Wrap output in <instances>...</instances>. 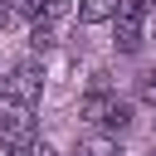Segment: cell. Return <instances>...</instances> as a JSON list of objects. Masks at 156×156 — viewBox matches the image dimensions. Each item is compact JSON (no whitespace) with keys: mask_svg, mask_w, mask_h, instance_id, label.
<instances>
[{"mask_svg":"<svg viewBox=\"0 0 156 156\" xmlns=\"http://www.w3.org/2000/svg\"><path fill=\"white\" fill-rule=\"evenodd\" d=\"M34 132H39L34 107H29V102H15V98H0V146H5V151L34 146Z\"/></svg>","mask_w":156,"mask_h":156,"instance_id":"6da1fadb","label":"cell"},{"mask_svg":"<svg viewBox=\"0 0 156 156\" xmlns=\"http://www.w3.org/2000/svg\"><path fill=\"white\" fill-rule=\"evenodd\" d=\"M78 117L93 122L98 132H127V122H132V102H122L117 93H88V98L78 102Z\"/></svg>","mask_w":156,"mask_h":156,"instance_id":"7a4b0ae2","label":"cell"},{"mask_svg":"<svg viewBox=\"0 0 156 156\" xmlns=\"http://www.w3.org/2000/svg\"><path fill=\"white\" fill-rule=\"evenodd\" d=\"M146 20H151V5H146V0H122V10L112 15V24H117V49H122V54H136V49H141Z\"/></svg>","mask_w":156,"mask_h":156,"instance_id":"3957f363","label":"cell"},{"mask_svg":"<svg viewBox=\"0 0 156 156\" xmlns=\"http://www.w3.org/2000/svg\"><path fill=\"white\" fill-rule=\"evenodd\" d=\"M39 93H44V68L39 63H15L10 68V78H5V88H0V98H15V102H39Z\"/></svg>","mask_w":156,"mask_h":156,"instance_id":"277c9868","label":"cell"},{"mask_svg":"<svg viewBox=\"0 0 156 156\" xmlns=\"http://www.w3.org/2000/svg\"><path fill=\"white\" fill-rule=\"evenodd\" d=\"M20 10H24L34 24H49V20L68 15V0H20Z\"/></svg>","mask_w":156,"mask_h":156,"instance_id":"5b68a950","label":"cell"},{"mask_svg":"<svg viewBox=\"0 0 156 156\" xmlns=\"http://www.w3.org/2000/svg\"><path fill=\"white\" fill-rule=\"evenodd\" d=\"M117 10H122V0H83V5H78V20H83V24H102V20H112Z\"/></svg>","mask_w":156,"mask_h":156,"instance_id":"8992f818","label":"cell"},{"mask_svg":"<svg viewBox=\"0 0 156 156\" xmlns=\"http://www.w3.org/2000/svg\"><path fill=\"white\" fill-rule=\"evenodd\" d=\"M73 156H122V151H117V141H112L107 132H93V136H83V141L73 146Z\"/></svg>","mask_w":156,"mask_h":156,"instance_id":"52a82bcc","label":"cell"},{"mask_svg":"<svg viewBox=\"0 0 156 156\" xmlns=\"http://www.w3.org/2000/svg\"><path fill=\"white\" fill-rule=\"evenodd\" d=\"M29 44H34V49H49V44H54V34H49L44 24H34V34H29Z\"/></svg>","mask_w":156,"mask_h":156,"instance_id":"ba28073f","label":"cell"},{"mask_svg":"<svg viewBox=\"0 0 156 156\" xmlns=\"http://www.w3.org/2000/svg\"><path fill=\"white\" fill-rule=\"evenodd\" d=\"M141 98H151V102H156V73H146V78H141Z\"/></svg>","mask_w":156,"mask_h":156,"instance_id":"9c48e42d","label":"cell"},{"mask_svg":"<svg viewBox=\"0 0 156 156\" xmlns=\"http://www.w3.org/2000/svg\"><path fill=\"white\" fill-rule=\"evenodd\" d=\"M29 156H58V151H54L49 141H34V146H29Z\"/></svg>","mask_w":156,"mask_h":156,"instance_id":"30bf717a","label":"cell"},{"mask_svg":"<svg viewBox=\"0 0 156 156\" xmlns=\"http://www.w3.org/2000/svg\"><path fill=\"white\" fill-rule=\"evenodd\" d=\"M5 24H10V5L0 0V29H5Z\"/></svg>","mask_w":156,"mask_h":156,"instance_id":"8fae6325","label":"cell"},{"mask_svg":"<svg viewBox=\"0 0 156 156\" xmlns=\"http://www.w3.org/2000/svg\"><path fill=\"white\" fill-rule=\"evenodd\" d=\"M10 156H29V146H20V151H10Z\"/></svg>","mask_w":156,"mask_h":156,"instance_id":"7c38bea8","label":"cell"}]
</instances>
